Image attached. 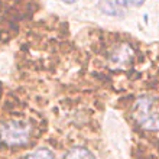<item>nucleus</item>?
Wrapping results in <instances>:
<instances>
[{"instance_id":"nucleus-5","label":"nucleus","mask_w":159,"mask_h":159,"mask_svg":"<svg viewBox=\"0 0 159 159\" xmlns=\"http://www.w3.org/2000/svg\"><path fill=\"white\" fill-rule=\"evenodd\" d=\"M98 7L103 13L106 15H110V16H117L119 12H117V4L114 0H100L98 3Z\"/></svg>"},{"instance_id":"nucleus-7","label":"nucleus","mask_w":159,"mask_h":159,"mask_svg":"<svg viewBox=\"0 0 159 159\" xmlns=\"http://www.w3.org/2000/svg\"><path fill=\"white\" fill-rule=\"evenodd\" d=\"M145 2H146V0H127L129 6H133V7H140Z\"/></svg>"},{"instance_id":"nucleus-8","label":"nucleus","mask_w":159,"mask_h":159,"mask_svg":"<svg viewBox=\"0 0 159 159\" xmlns=\"http://www.w3.org/2000/svg\"><path fill=\"white\" fill-rule=\"evenodd\" d=\"M64 3H67V4H71V3H75L77 0H62Z\"/></svg>"},{"instance_id":"nucleus-6","label":"nucleus","mask_w":159,"mask_h":159,"mask_svg":"<svg viewBox=\"0 0 159 159\" xmlns=\"http://www.w3.org/2000/svg\"><path fill=\"white\" fill-rule=\"evenodd\" d=\"M23 159H55V156L52 151L46 149V148H41V149L30 152L29 155H26Z\"/></svg>"},{"instance_id":"nucleus-3","label":"nucleus","mask_w":159,"mask_h":159,"mask_svg":"<svg viewBox=\"0 0 159 159\" xmlns=\"http://www.w3.org/2000/svg\"><path fill=\"white\" fill-rule=\"evenodd\" d=\"M64 159H97L94 156L91 151H88L85 148H81V146H77V148H72L70 151L65 153Z\"/></svg>"},{"instance_id":"nucleus-2","label":"nucleus","mask_w":159,"mask_h":159,"mask_svg":"<svg viewBox=\"0 0 159 159\" xmlns=\"http://www.w3.org/2000/svg\"><path fill=\"white\" fill-rule=\"evenodd\" d=\"M32 127L23 120H10L0 127V140L7 146H23L29 142Z\"/></svg>"},{"instance_id":"nucleus-4","label":"nucleus","mask_w":159,"mask_h":159,"mask_svg":"<svg viewBox=\"0 0 159 159\" xmlns=\"http://www.w3.org/2000/svg\"><path fill=\"white\" fill-rule=\"evenodd\" d=\"M111 59H113L117 65L123 67V65H126V64L132 59V49H130V48H127V46H123L121 49H119L117 52L111 57Z\"/></svg>"},{"instance_id":"nucleus-1","label":"nucleus","mask_w":159,"mask_h":159,"mask_svg":"<svg viewBox=\"0 0 159 159\" xmlns=\"http://www.w3.org/2000/svg\"><path fill=\"white\" fill-rule=\"evenodd\" d=\"M133 117L146 130H159V100L155 97L143 96L136 100Z\"/></svg>"}]
</instances>
